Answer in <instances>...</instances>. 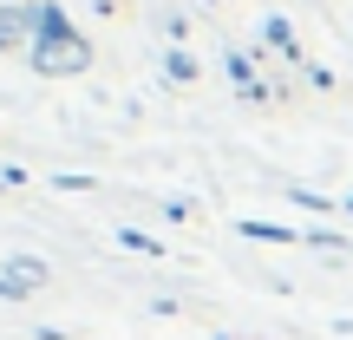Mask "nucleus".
<instances>
[{"mask_svg":"<svg viewBox=\"0 0 353 340\" xmlns=\"http://www.w3.org/2000/svg\"><path fill=\"white\" fill-rule=\"evenodd\" d=\"M301 79H307L314 92H327V86H334V72H327V66H301Z\"/></svg>","mask_w":353,"mask_h":340,"instance_id":"9d476101","label":"nucleus"},{"mask_svg":"<svg viewBox=\"0 0 353 340\" xmlns=\"http://www.w3.org/2000/svg\"><path fill=\"white\" fill-rule=\"evenodd\" d=\"M0 7H7V0H0Z\"/></svg>","mask_w":353,"mask_h":340,"instance_id":"ddd939ff","label":"nucleus"},{"mask_svg":"<svg viewBox=\"0 0 353 340\" xmlns=\"http://www.w3.org/2000/svg\"><path fill=\"white\" fill-rule=\"evenodd\" d=\"M223 72H229V86H242V99H249V92H262V79H255V59H249V52L229 46V52H223Z\"/></svg>","mask_w":353,"mask_h":340,"instance_id":"0eeeda50","label":"nucleus"},{"mask_svg":"<svg viewBox=\"0 0 353 340\" xmlns=\"http://www.w3.org/2000/svg\"><path fill=\"white\" fill-rule=\"evenodd\" d=\"M52 281V268L39 262V255H13V262H0V301H26V294H39Z\"/></svg>","mask_w":353,"mask_h":340,"instance_id":"f03ea898","label":"nucleus"},{"mask_svg":"<svg viewBox=\"0 0 353 340\" xmlns=\"http://www.w3.org/2000/svg\"><path fill=\"white\" fill-rule=\"evenodd\" d=\"M0 52H33V7H0Z\"/></svg>","mask_w":353,"mask_h":340,"instance_id":"7ed1b4c3","label":"nucleus"},{"mask_svg":"<svg viewBox=\"0 0 353 340\" xmlns=\"http://www.w3.org/2000/svg\"><path fill=\"white\" fill-rule=\"evenodd\" d=\"M26 66H33L39 79H79L92 66V46H85V33H72V39H33Z\"/></svg>","mask_w":353,"mask_h":340,"instance_id":"f257e3e1","label":"nucleus"},{"mask_svg":"<svg viewBox=\"0 0 353 340\" xmlns=\"http://www.w3.org/2000/svg\"><path fill=\"white\" fill-rule=\"evenodd\" d=\"M7 7H33V0H7Z\"/></svg>","mask_w":353,"mask_h":340,"instance_id":"9b49d317","label":"nucleus"},{"mask_svg":"<svg viewBox=\"0 0 353 340\" xmlns=\"http://www.w3.org/2000/svg\"><path fill=\"white\" fill-rule=\"evenodd\" d=\"M118 249H131V255H170L157 236H144V229H118Z\"/></svg>","mask_w":353,"mask_h":340,"instance_id":"1a4fd4ad","label":"nucleus"},{"mask_svg":"<svg viewBox=\"0 0 353 340\" xmlns=\"http://www.w3.org/2000/svg\"><path fill=\"white\" fill-rule=\"evenodd\" d=\"M347 210H353V197H347Z\"/></svg>","mask_w":353,"mask_h":340,"instance_id":"f8f14e48","label":"nucleus"},{"mask_svg":"<svg viewBox=\"0 0 353 340\" xmlns=\"http://www.w3.org/2000/svg\"><path fill=\"white\" fill-rule=\"evenodd\" d=\"M262 46H268V52H281L288 66H307V59H301V39H294V26L281 20V13H275V20H262Z\"/></svg>","mask_w":353,"mask_h":340,"instance_id":"39448f33","label":"nucleus"},{"mask_svg":"<svg viewBox=\"0 0 353 340\" xmlns=\"http://www.w3.org/2000/svg\"><path fill=\"white\" fill-rule=\"evenodd\" d=\"M79 26L65 20V7L59 0H33V39H72Z\"/></svg>","mask_w":353,"mask_h":340,"instance_id":"20e7f679","label":"nucleus"},{"mask_svg":"<svg viewBox=\"0 0 353 340\" xmlns=\"http://www.w3.org/2000/svg\"><path fill=\"white\" fill-rule=\"evenodd\" d=\"M164 79L170 86H190V79H196V59H190L183 46H164Z\"/></svg>","mask_w":353,"mask_h":340,"instance_id":"6e6552de","label":"nucleus"},{"mask_svg":"<svg viewBox=\"0 0 353 340\" xmlns=\"http://www.w3.org/2000/svg\"><path fill=\"white\" fill-rule=\"evenodd\" d=\"M236 236H249V242H301V229H288V223H262V216H242Z\"/></svg>","mask_w":353,"mask_h":340,"instance_id":"423d86ee","label":"nucleus"}]
</instances>
